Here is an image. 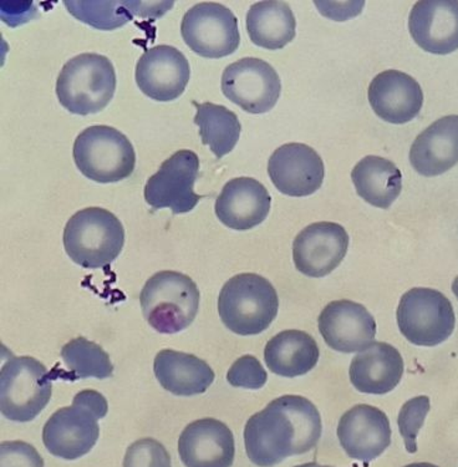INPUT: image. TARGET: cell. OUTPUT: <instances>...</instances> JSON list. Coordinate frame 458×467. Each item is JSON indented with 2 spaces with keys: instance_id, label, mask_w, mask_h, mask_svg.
Returning <instances> with one entry per match:
<instances>
[{
  "instance_id": "obj_28",
  "label": "cell",
  "mask_w": 458,
  "mask_h": 467,
  "mask_svg": "<svg viewBox=\"0 0 458 467\" xmlns=\"http://www.w3.org/2000/svg\"><path fill=\"white\" fill-rule=\"evenodd\" d=\"M247 32L252 43L263 49H283L296 37V16L285 2L255 3L247 13Z\"/></svg>"
},
{
  "instance_id": "obj_16",
  "label": "cell",
  "mask_w": 458,
  "mask_h": 467,
  "mask_svg": "<svg viewBox=\"0 0 458 467\" xmlns=\"http://www.w3.org/2000/svg\"><path fill=\"white\" fill-rule=\"evenodd\" d=\"M321 337L339 353L362 352L374 343L376 322L364 306L353 301H334L317 319Z\"/></svg>"
},
{
  "instance_id": "obj_32",
  "label": "cell",
  "mask_w": 458,
  "mask_h": 467,
  "mask_svg": "<svg viewBox=\"0 0 458 467\" xmlns=\"http://www.w3.org/2000/svg\"><path fill=\"white\" fill-rule=\"evenodd\" d=\"M124 467H172L170 453L155 439H141L126 451Z\"/></svg>"
},
{
  "instance_id": "obj_6",
  "label": "cell",
  "mask_w": 458,
  "mask_h": 467,
  "mask_svg": "<svg viewBox=\"0 0 458 467\" xmlns=\"http://www.w3.org/2000/svg\"><path fill=\"white\" fill-rule=\"evenodd\" d=\"M200 299L193 278L174 271L153 275L140 295L147 323L162 334L180 333L188 328L197 317Z\"/></svg>"
},
{
  "instance_id": "obj_37",
  "label": "cell",
  "mask_w": 458,
  "mask_h": 467,
  "mask_svg": "<svg viewBox=\"0 0 458 467\" xmlns=\"http://www.w3.org/2000/svg\"><path fill=\"white\" fill-rule=\"evenodd\" d=\"M296 467H331V466H323V465H319V463L309 462V463H304V465H299V466H296Z\"/></svg>"
},
{
  "instance_id": "obj_15",
  "label": "cell",
  "mask_w": 458,
  "mask_h": 467,
  "mask_svg": "<svg viewBox=\"0 0 458 467\" xmlns=\"http://www.w3.org/2000/svg\"><path fill=\"white\" fill-rule=\"evenodd\" d=\"M268 175L276 189L290 197H306L323 185L326 167L316 150L290 142L276 149L268 161Z\"/></svg>"
},
{
  "instance_id": "obj_19",
  "label": "cell",
  "mask_w": 458,
  "mask_h": 467,
  "mask_svg": "<svg viewBox=\"0 0 458 467\" xmlns=\"http://www.w3.org/2000/svg\"><path fill=\"white\" fill-rule=\"evenodd\" d=\"M180 458L186 467H232L234 438L224 422L206 418L186 426L179 440Z\"/></svg>"
},
{
  "instance_id": "obj_1",
  "label": "cell",
  "mask_w": 458,
  "mask_h": 467,
  "mask_svg": "<svg viewBox=\"0 0 458 467\" xmlns=\"http://www.w3.org/2000/svg\"><path fill=\"white\" fill-rule=\"evenodd\" d=\"M321 431L316 405L300 395H285L249 418L245 428V451L255 465L272 467L316 448Z\"/></svg>"
},
{
  "instance_id": "obj_36",
  "label": "cell",
  "mask_w": 458,
  "mask_h": 467,
  "mask_svg": "<svg viewBox=\"0 0 458 467\" xmlns=\"http://www.w3.org/2000/svg\"><path fill=\"white\" fill-rule=\"evenodd\" d=\"M453 295L456 296L458 299V277L454 278V281L453 283Z\"/></svg>"
},
{
  "instance_id": "obj_18",
  "label": "cell",
  "mask_w": 458,
  "mask_h": 467,
  "mask_svg": "<svg viewBox=\"0 0 458 467\" xmlns=\"http://www.w3.org/2000/svg\"><path fill=\"white\" fill-rule=\"evenodd\" d=\"M409 30L427 53L447 56L458 49L457 0H422L410 13Z\"/></svg>"
},
{
  "instance_id": "obj_26",
  "label": "cell",
  "mask_w": 458,
  "mask_h": 467,
  "mask_svg": "<svg viewBox=\"0 0 458 467\" xmlns=\"http://www.w3.org/2000/svg\"><path fill=\"white\" fill-rule=\"evenodd\" d=\"M351 180L359 196L378 209H389L402 190V175L398 166L379 156L360 160L351 171Z\"/></svg>"
},
{
  "instance_id": "obj_24",
  "label": "cell",
  "mask_w": 458,
  "mask_h": 467,
  "mask_svg": "<svg viewBox=\"0 0 458 467\" xmlns=\"http://www.w3.org/2000/svg\"><path fill=\"white\" fill-rule=\"evenodd\" d=\"M153 371L161 387L179 397L206 393L214 380V371L206 361L172 349L157 354Z\"/></svg>"
},
{
  "instance_id": "obj_4",
  "label": "cell",
  "mask_w": 458,
  "mask_h": 467,
  "mask_svg": "<svg viewBox=\"0 0 458 467\" xmlns=\"http://www.w3.org/2000/svg\"><path fill=\"white\" fill-rule=\"evenodd\" d=\"M63 241L74 264L88 269L104 268L121 254L125 230L110 211L88 207L68 221Z\"/></svg>"
},
{
  "instance_id": "obj_3",
  "label": "cell",
  "mask_w": 458,
  "mask_h": 467,
  "mask_svg": "<svg viewBox=\"0 0 458 467\" xmlns=\"http://www.w3.org/2000/svg\"><path fill=\"white\" fill-rule=\"evenodd\" d=\"M279 298L271 282L255 274L229 279L218 298L222 322L238 336H257L276 318Z\"/></svg>"
},
{
  "instance_id": "obj_13",
  "label": "cell",
  "mask_w": 458,
  "mask_h": 467,
  "mask_svg": "<svg viewBox=\"0 0 458 467\" xmlns=\"http://www.w3.org/2000/svg\"><path fill=\"white\" fill-rule=\"evenodd\" d=\"M349 234L334 223L309 224L293 242V261L300 274L326 277L339 267L347 255Z\"/></svg>"
},
{
  "instance_id": "obj_22",
  "label": "cell",
  "mask_w": 458,
  "mask_h": 467,
  "mask_svg": "<svg viewBox=\"0 0 458 467\" xmlns=\"http://www.w3.org/2000/svg\"><path fill=\"white\" fill-rule=\"evenodd\" d=\"M410 162L426 177L453 169L458 162V115L444 116L423 130L410 150Z\"/></svg>"
},
{
  "instance_id": "obj_7",
  "label": "cell",
  "mask_w": 458,
  "mask_h": 467,
  "mask_svg": "<svg viewBox=\"0 0 458 467\" xmlns=\"http://www.w3.org/2000/svg\"><path fill=\"white\" fill-rule=\"evenodd\" d=\"M78 171L99 183H114L132 175L136 153L130 140L111 126L85 129L74 142Z\"/></svg>"
},
{
  "instance_id": "obj_27",
  "label": "cell",
  "mask_w": 458,
  "mask_h": 467,
  "mask_svg": "<svg viewBox=\"0 0 458 467\" xmlns=\"http://www.w3.org/2000/svg\"><path fill=\"white\" fill-rule=\"evenodd\" d=\"M64 5L80 22L100 30H114L125 26L135 16L159 18L172 8L173 3L64 2Z\"/></svg>"
},
{
  "instance_id": "obj_11",
  "label": "cell",
  "mask_w": 458,
  "mask_h": 467,
  "mask_svg": "<svg viewBox=\"0 0 458 467\" xmlns=\"http://www.w3.org/2000/svg\"><path fill=\"white\" fill-rule=\"evenodd\" d=\"M222 93L249 114H265L279 100L282 83L275 67L258 57H244L222 74Z\"/></svg>"
},
{
  "instance_id": "obj_33",
  "label": "cell",
  "mask_w": 458,
  "mask_h": 467,
  "mask_svg": "<svg viewBox=\"0 0 458 467\" xmlns=\"http://www.w3.org/2000/svg\"><path fill=\"white\" fill-rule=\"evenodd\" d=\"M268 375L261 361L253 356H244L235 360L229 368L227 374L228 383L234 388L258 390L265 387Z\"/></svg>"
},
{
  "instance_id": "obj_12",
  "label": "cell",
  "mask_w": 458,
  "mask_h": 467,
  "mask_svg": "<svg viewBox=\"0 0 458 467\" xmlns=\"http://www.w3.org/2000/svg\"><path fill=\"white\" fill-rule=\"evenodd\" d=\"M200 159L191 150L174 152L145 186L146 202L155 210L170 209L174 214L191 213L202 199L194 192Z\"/></svg>"
},
{
  "instance_id": "obj_31",
  "label": "cell",
  "mask_w": 458,
  "mask_h": 467,
  "mask_svg": "<svg viewBox=\"0 0 458 467\" xmlns=\"http://www.w3.org/2000/svg\"><path fill=\"white\" fill-rule=\"evenodd\" d=\"M430 408V398L422 395V397L412 398L406 401L399 412V431L405 442V448L410 453L417 451V435L425 424Z\"/></svg>"
},
{
  "instance_id": "obj_35",
  "label": "cell",
  "mask_w": 458,
  "mask_h": 467,
  "mask_svg": "<svg viewBox=\"0 0 458 467\" xmlns=\"http://www.w3.org/2000/svg\"><path fill=\"white\" fill-rule=\"evenodd\" d=\"M405 467H439L436 465H433V463L430 462H416V463H410V465Z\"/></svg>"
},
{
  "instance_id": "obj_23",
  "label": "cell",
  "mask_w": 458,
  "mask_h": 467,
  "mask_svg": "<svg viewBox=\"0 0 458 467\" xmlns=\"http://www.w3.org/2000/svg\"><path fill=\"white\" fill-rule=\"evenodd\" d=\"M405 364L401 354L388 343H372L351 360V384L360 393L384 395L402 379Z\"/></svg>"
},
{
  "instance_id": "obj_14",
  "label": "cell",
  "mask_w": 458,
  "mask_h": 467,
  "mask_svg": "<svg viewBox=\"0 0 458 467\" xmlns=\"http://www.w3.org/2000/svg\"><path fill=\"white\" fill-rule=\"evenodd\" d=\"M135 78L146 97L155 101H173L186 90L191 67L176 47L159 46L146 50L140 57Z\"/></svg>"
},
{
  "instance_id": "obj_8",
  "label": "cell",
  "mask_w": 458,
  "mask_h": 467,
  "mask_svg": "<svg viewBox=\"0 0 458 467\" xmlns=\"http://www.w3.org/2000/svg\"><path fill=\"white\" fill-rule=\"evenodd\" d=\"M51 374L36 358L6 360L0 371V410L16 422L34 420L49 404L53 394Z\"/></svg>"
},
{
  "instance_id": "obj_20",
  "label": "cell",
  "mask_w": 458,
  "mask_h": 467,
  "mask_svg": "<svg viewBox=\"0 0 458 467\" xmlns=\"http://www.w3.org/2000/svg\"><path fill=\"white\" fill-rule=\"evenodd\" d=\"M272 197L259 181L238 177L225 183L215 200V216L225 227L248 231L265 223L271 211Z\"/></svg>"
},
{
  "instance_id": "obj_5",
  "label": "cell",
  "mask_w": 458,
  "mask_h": 467,
  "mask_svg": "<svg viewBox=\"0 0 458 467\" xmlns=\"http://www.w3.org/2000/svg\"><path fill=\"white\" fill-rule=\"evenodd\" d=\"M116 90V73L110 59L85 53L64 65L57 80V95L71 114L87 116L104 110Z\"/></svg>"
},
{
  "instance_id": "obj_2",
  "label": "cell",
  "mask_w": 458,
  "mask_h": 467,
  "mask_svg": "<svg viewBox=\"0 0 458 467\" xmlns=\"http://www.w3.org/2000/svg\"><path fill=\"white\" fill-rule=\"evenodd\" d=\"M108 410V401L98 391L83 390L75 395L73 405L54 412L44 426L47 451L64 460L87 455L100 435L98 420L105 418Z\"/></svg>"
},
{
  "instance_id": "obj_9",
  "label": "cell",
  "mask_w": 458,
  "mask_h": 467,
  "mask_svg": "<svg viewBox=\"0 0 458 467\" xmlns=\"http://www.w3.org/2000/svg\"><path fill=\"white\" fill-rule=\"evenodd\" d=\"M400 332L419 347H436L453 336L456 316L453 305L442 293L431 288H412L400 299Z\"/></svg>"
},
{
  "instance_id": "obj_17",
  "label": "cell",
  "mask_w": 458,
  "mask_h": 467,
  "mask_svg": "<svg viewBox=\"0 0 458 467\" xmlns=\"http://www.w3.org/2000/svg\"><path fill=\"white\" fill-rule=\"evenodd\" d=\"M338 439L349 458L370 462L391 444L388 415L372 405H355L341 417Z\"/></svg>"
},
{
  "instance_id": "obj_29",
  "label": "cell",
  "mask_w": 458,
  "mask_h": 467,
  "mask_svg": "<svg viewBox=\"0 0 458 467\" xmlns=\"http://www.w3.org/2000/svg\"><path fill=\"white\" fill-rule=\"evenodd\" d=\"M196 107L194 124L200 128L202 142L211 149L215 158H224L235 148L241 136L242 126L237 115L213 102H203Z\"/></svg>"
},
{
  "instance_id": "obj_10",
  "label": "cell",
  "mask_w": 458,
  "mask_h": 467,
  "mask_svg": "<svg viewBox=\"0 0 458 467\" xmlns=\"http://www.w3.org/2000/svg\"><path fill=\"white\" fill-rule=\"evenodd\" d=\"M181 36L193 53L206 59L232 56L241 43L237 18L227 6L213 2L188 10L181 23Z\"/></svg>"
},
{
  "instance_id": "obj_25",
  "label": "cell",
  "mask_w": 458,
  "mask_h": 467,
  "mask_svg": "<svg viewBox=\"0 0 458 467\" xmlns=\"http://www.w3.org/2000/svg\"><path fill=\"white\" fill-rule=\"evenodd\" d=\"M319 347L303 330H285L266 343L265 359L268 369L279 377L297 378L309 373L319 360Z\"/></svg>"
},
{
  "instance_id": "obj_21",
  "label": "cell",
  "mask_w": 458,
  "mask_h": 467,
  "mask_svg": "<svg viewBox=\"0 0 458 467\" xmlns=\"http://www.w3.org/2000/svg\"><path fill=\"white\" fill-rule=\"evenodd\" d=\"M368 97L375 114L395 125L413 120L423 105L420 84L399 70H386L376 75L369 87Z\"/></svg>"
},
{
  "instance_id": "obj_30",
  "label": "cell",
  "mask_w": 458,
  "mask_h": 467,
  "mask_svg": "<svg viewBox=\"0 0 458 467\" xmlns=\"http://www.w3.org/2000/svg\"><path fill=\"white\" fill-rule=\"evenodd\" d=\"M65 366L70 371V379L97 378L108 379L114 374L110 357L97 343L87 338H75L65 344L61 349Z\"/></svg>"
},
{
  "instance_id": "obj_34",
  "label": "cell",
  "mask_w": 458,
  "mask_h": 467,
  "mask_svg": "<svg viewBox=\"0 0 458 467\" xmlns=\"http://www.w3.org/2000/svg\"><path fill=\"white\" fill-rule=\"evenodd\" d=\"M0 467H44V460L26 442L5 441L0 445Z\"/></svg>"
}]
</instances>
